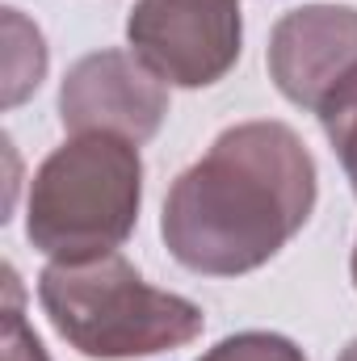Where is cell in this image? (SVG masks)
Segmentation results:
<instances>
[{"label": "cell", "instance_id": "9c48e42d", "mask_svg": "<svg viewBox=\"0 0 357 361\" xmlns=\"http://www.w3.org/2000/svg\"><path fill=\"white\" fill-rule=\"evenodd\" d=\"M0 361H51L42 341L21 315V286L17 273L4 269V332H0Z\"/></svg>", "mask_w": 357, "mask_h": 361}, {"label": "cell", "instance_id": "30bf717a", "mask_svg": "<svg viewBox=\"0 0 357 361\" xmlns=\"http://www.w3.org/2000/svg\"><path fill=\"white\" fill-rule=\"evenodd\" d=\"M198 361H307L303 349L290 336L277 332H236L227 341H219L214 349H206Z\"/></svg>", "mask_w": 357, "mask_h": 361}, {"label": "cell", "instance_id": "7a4b0ae2", "mask_svg": "<svg viewBox=\"0 0 357 361\" xmlns=\"http://www.w3.org/2000/svg\"><path fill=\"white\" fill-rule=\"evenodd\" d=\"M38 302L51 328L92 361L156 357L202 336V307L147 286L122 252L51 261L38 277Z\"/></svg>", "mask_w": 357, "mask_h": 361}, {"label": "cell", "instance_id": "277c9868", "mask_svg": "<svg viewBox=\"0 0 357 361\" xmlns=\"http://www.w3.org/2000/svg\"><path fill=\"white\" fill-rule=\"evenodd\" d=\"M126 42L173 89L219 85L240 59V0H139Z\"/></svg>", "mask_w": 357, "mask_h": 361}, {"label": "cell", "instance_id": "5b68a950", "mask_svg": "<svg viewBox=\"0 0 357 361\" xmlns=\"http://www.w3.org/2000/svg\"><path fill=\"white\" fill-rule=\"evenodd\" d=\"M169 114L164 80L135 51H92L68 68L59 118L72 135H118L147 143Z\"/></svg>", "mask_w": 357, "mask_h": 361}, {"label": "cell", "instance_id": "ba28073f", "mask_svg": "<svg viewBox=\"0 0 357 361\" xmlns=\"http://www.w3.org/2000/svg\"><path fill=\"white\" fill-rule=\"evenodd\" d=\"M315 114H320V126H324V135H328V143H332V152H337V160L357 193V72L345 85H337V92Z\"/></svg>", "mask_w": 357, "mask_h": 361}, {"label": "cell", "instance_id": "6da1fadb", "mask_svg": "<svg viewBox=\"0 0 357 361\" xmlns=\"http://www.w3.org/2000/svg\"><path fill=\"white\" fill-rule=\"evenodd\" d=\"M315 210V160L282 122L227 126L169 197L160 235L173 261L202 277L269 265Z\"/></svg>", "mask_w": 357, "mask_h": 361}, {"label": "cell", "instance_id": "52a82bcc", "mask_svg": "<svg viewBox=\"0 0 357 361\" xmlns=\"http://www.w3.org/2000/svg\"><path fill=\"white\" fill-rule=\"evenodd\" d=\"M47 76V42L17 8H4V105H21Z\"/></svg>", "mask_w": 357, "mask_h": 361}, {"label": "cell", "instance_id": "8fae6325", "mask_svg": "<svg viewBox=\"0 0 357 361\" xmlns=\"http://www.w3.org/2000/svg\"><path fill=\"white\" fill-rule=\"evenodd\" d=\"M337 361H357V341H349V345H345V353H341Z\"/></svg>", "mask_w": 357, "mask_h": 361}, {"label": "cell", "instance_id": "7c38bea8", "mask_svg": "<svg viewBox=\"0 0 357 361\" xmlns=\"http://www.w3.org/2000/svg\"><path fill=\"white\" fill-rule=\"evenodd\" d=\"M353 286H357V244H353Z\"/></svg>", "mask_w": 357, "mask_h": 361}, {"label": "cell", "instance_id": "3957f363", "mask_svg": "<svg viewBox=\"0 0 357 361\" xmlns=\"http://www.w3.org/2000/svg\"><path fill=\"white\" fill-rule=\"evenodd\" d=\"M143 160L118 135H72L30 180L25 235L51 261L118 252L139 223Z\"/></svg>", "mask_w": 357, "mask_h": 361}, {"label": "cell", "instance_id": "8992f818", "mask_svg": "<svg viewBox=\"0 0 357 361\" xmlns=\"http://www.w3.org/2000/svg\"><path fill=\"white\" fill-rule=\"evenodd\" d=\"M357 72V8L303 4L269 34V76L303 109H320Z\"/></svg>", "mask_w": 357, "mask_h": 361}]
</instances>
